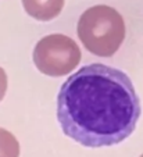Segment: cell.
<instances>
[{"mask_svg":"<svg viewBox=\"0 0 143 157\" xmlns=\"http://www.w3.org/2000/svg\"><path fill=\"white\" fill-rule=\"evenodd\" d=\"M140 100L125 72L93 63L67 78L57 96L64 135L85 147L124 142L140 118Z\"/></svg>","mask_w":143,"mask_h":157,"instance_id":"6da1fadb","label":"cell"},{"mask_svg":"<svg viewBox=\"0 0 143 157\" xmlns=\"http://www.w3.org/2000/svg\"><path fill=\"white\" fill-rule=\"evenodd\" d=\"M66 0H22L28 15L38 21H51L61 13Z\"/></svg>","mask_w":143,"mask_h":157,"instance_id":"277c9868","label":"cell"},{"mask_svg":"<svg viewBox=\"0 0 143 157\" xmlns=\"http://www.w3.org/2000/svg\"><path fill=\"white\" fill-rule=\"evenodd\" d=\"M140 157H143V154H142V156H140Z\"/></svg>","mask_w":143,"mask_h":157,"instance_id":"52a82bcc","label":"cell"},{"mask_svg":"<svg viewBox=\"0 0 143 157\" xmlns=\"http://www.w3.org/2000/svg\"><path fill=\"white\" fill-rule=\"evenodd\" d=\"M81 49L72 38L51 33L36 43L33 63L36 68L49 77H64L77 68L81 61Z\"/></svg>","mask_w":143,"mask_h":157,"instance_id":"3957f363","label":"cell"},{"mask_svg":"<svg viewBox=\"0 0 143 157\" xmlns=\"http://www.w3.org/2000/svg\"><path fill=\"white\" fill-rule=\"evenodd\" d=\"M77 32L82 44L92 54L111 57L125 39V22L115 9L99 4L82 13Z\"/></svg>","mask_w":143,"mask_h":157,"instance_id":"7a4b0ae2","label":"cell"},{"mask_svg":"<svg viewBox=\"0 0 143 157\" xmlns=\"http://www.w3.org/2000/svg\"><path fill=\"white\" fill-rule=\"evenodd\" d=\"M6 92H7V74H6V71L0 67V101L3 100Z\"/></svg>","mask_w":143,"mask_h":157,"instance_id":"8992f818","label":"cell"},{"mask_svg":"<svg viewBox=\"0 0 143 157\" xmlns=\"http://www.w3.org/2000/svg\"><path fill=\"white\" fill-rule=\"evenodd\" d=\"M0 157H20L17 138L4 128H0Z\"/></svg>","mask_w":143,"mask_h":157,"instance_id":"5b68a950","label":"cell"}]
</instances>
